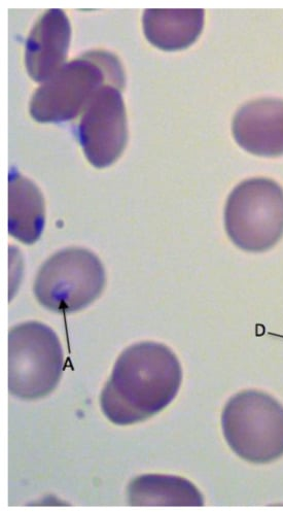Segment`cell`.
Wrapping results in <instances>:
<instances>
[{
    "mask_svg": "<svg viewBox=\"0 0 283 512\" xmlns=\"http://www.w3.org/2000/svg\"><path fill=\"white\" fill-rule=\"evenodd\" d=\"M125 74L118 58L103 51L88 52L65 64L33 94L29 111L42 123L64 122L84 113L105 82L120 91Z\"/></svg>",
    "mask_w": 283,
    "mask_h": 512,
    "instance_id": "cell-2",
    "label": "cell"
},
{
    "mask_svg": "<svg viewBox=\"0 0 283 512\" xmlns=\"http://www.w3.org/2000/svg\"><path fill=\"white\" fill-rule=\"evenodd\" d=\"M225 227L239 249L271 250L283 236V189L267 178L243 181L228 197Z\"/></svg>",
    "mask_w": 283,
    "mask_h": 512,
    "instance_id": "cell-4",
    "label": "cell"
},
{
    "mask_svg": "<svg viewBox=\"0 0 283 512\" xmlns=\"http://www.w3.org/2000/svg\"><path fill=\"white\" fill-rule=\"evenodd\" d=\"M203 10H148L144 14L146 38L164 51H181L194 44L204 26Z\"/></svg>",
    "mask_w": 283,
    "mask_h": 512,
    "instance_id": "cell-11",
    "label": "cell"
},
{
    "mask_svg": "<svg viewBox=\"0 0 283 512\" xmlns=\"http://www.w3.org/2000/svg\"><path fill=\"white\" fill-rule=\"evenodd\" d=\"M232 132L246 152L261 157L283 155V99L261 98L247 102L236 113Z\"/></svg>",
    "mask_w": 283,
    "mask_h": 512,
    "instance_id": "cell-8",
    "label": "cell"
},
{
    "mask_svg": "<svg viewBox=\"0 0 283 512\" xmlns=\"http://www.w3.org/2000/svg\"><path fill=\"white\" fill-rule=\"evenodd\" d=\"M132 506H202L200 491L180 476L146 474L136 477L128 487Z\"/></svg>",
    "mask_w": 283,
    "mask_h": 512,
    "instance_id": "cell-12",
    "label": "cell"
},
{
    "mask_svg": "<svg viewBox=\"0 0 283 512\" xmlns=\"http://www.w3.org/2000/svg\"><path fill=\"white\" fill-rule=\"evenodd\" d=\"M224 436L232 451L255 464L283 456V406L260 391L233 396L222 415Z\"/></svg>",
    "mask_w": 283,
    "mask_h": 512,
    "instance_id": "cell-3",
    "label": "cell"
},
{
    "mask_svg": "<svg viewBox=\"0 0 283 512\" xmlns=\"http://www.w3.org/2000/svg\"><path fill=\"white\" fill-rule=\"evenodd\" d=\"M183 369L178 357L158 343L126 349L101 393L103 414L112 423L128 426L159 414L178 395Z\"/></svg>",
    "mask_w": 283,
    "mask_h": 512,
    "instance_id": "cell-1",
    "label": "cell"
},
{
    "mask_svg": "<svg viewBox=\"0 0 283 512\" xmlns=\"http://www.w3.org/2000/svg\"><path fill=\"white\" fill-rule=\"evenodd\" d=\"M45 227L40 189L13 169L9 179V232L25 245L39 241Z\"/></svg>",
    "mask_w": 283,
    "mask_h": 512,
    "instance_id": "cell-10",
    "label": "cell"
},
{
    "mask_svg": "<svg viewBox=\"0 0 283 512\" xmlns=\"http://www.w3.org/2000/svg\"><path fill=\"white\" fill-rule=\"evenodd\" d=\"M78 136L88 161L97 168L115 163L125 150L127 118L121 91L102 87L83 113Z\"/></svg>",
    "mask_w": 283,
    "mask_h": 512,
    "instance_id": "cell-7",
    "label": "cell"
},
{
    "mask_svg": "<svg viewBox=\"0 0 283 512\" xmlns=\"http://www.w3.org/2000/svg\"><path fill=\"white\" fill-rule=\"evenodd\" d=\"M105 271L92 252L66 249L48 259L38 273L34 294L54 313H76L86 309L102 293Z\"/></svg>",
    "mask_w": 283,
    "mask_h": 512,
    "instance_id": "cell-6",
    "label": "cell"
},
{
    "mask_svg": "<svg viewBox=\"0 0 283 512\" xmlns=\"http://www.w3.org/2000/svg\"><path fill=\"white\" fill-rule=\"evenodd\" d=\"M70 34V22L61 10L47 11L34 25L25 52L27 72L34 81H48L65 65Z\"/></svg>",
    "mask_w": 283,
    "mask_h": 512,
    "instance_id": "cell-9",
    "label": "cell"
},
{
    "mask_svg": "<svg viewBox=\"0 0 283 512\" xmlns=\"http://www.w3.org/2000/svg\"><path fill=\"white\" fill-rule=\"evenodd\" d=\"M63 369L60 340L50 327L28 322L10 330V394L24 400L46 397L59 384Z\"/></svg>",
    "mask_w": 283,
    "mask_h": 512,
    "instance_id": "cell-5",
    "label": "cell"
}]
</instances>
